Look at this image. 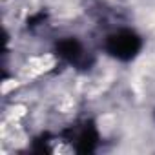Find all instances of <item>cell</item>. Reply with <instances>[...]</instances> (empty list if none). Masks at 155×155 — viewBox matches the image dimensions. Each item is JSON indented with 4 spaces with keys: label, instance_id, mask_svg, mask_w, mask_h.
I'll return each instance as SVG.
<instances>
[{
    "label": "cell",
    "instance_id": "1",
    "mask_svg": "<svg viewBox=\"0 0 155 155\" xmlns=\"http://www.w3.org/2000/svg\"><path fill=\"white\" fill-rule=\"evenodd\" d=\"M140 46H142V42H140L139 35L130 29H120V31L110 35L106 40L108 53L119 60H131L140 51Z\"/></svg>",
    "mask_w": 155,
    "mask_h": 155
},
{
    "label": "cell",
    "instance_id": "3",
    "mask_svg": "<svg viewBox=\"0 0 155 155\" xmlns=\"http://www.w3.org/2000/svg\"><path fill=\"white\" fill-rule=\"evenodd\" d=\"M57 53L60 58L71 62V64H79L84 66L86 64V51L82 48V44L77 38H62L57 42Z\"/></svg>",
    "mask_w": 155,
    "mask_h": 155
},
{
    "label": "cell",
    "instance_id": "2",
    "mask_svg": "<svg viewBox=\"0 0 155 155\" xmlns=\"http://www.w3.org/2000/svg\"><path fill=\"white\" fill-rule=\"evenodd\" d=\"M69 139L71 142L75 144V150L79 151V153H90L95 150L97 146V140H99V135H97V130L91 122H84L82 126L79 128H73L69 131Z\"/></svg>",
    "mask_w": 155,
    "mask_h": 155
}]
</instances>
